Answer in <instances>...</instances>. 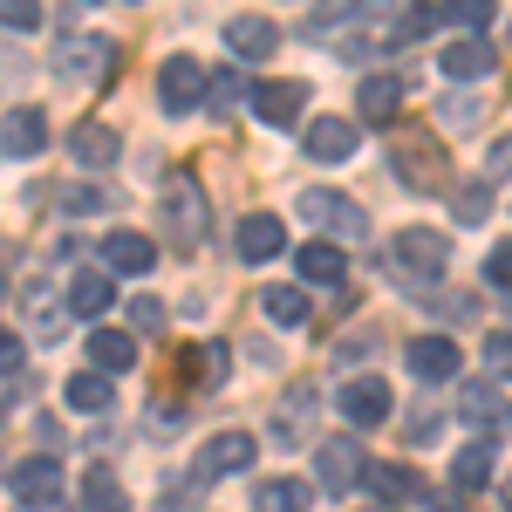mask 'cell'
<instances>
[{"label": "cell", "mask_w": 512, "mask_h": 512, "mask_svg": "<svg viewBox=\"0 0 512 512\" xmlns=\"http://www.w3.org/2000/svg\"><path fill=\"white\" fill-rule=\"evenodd\" d=\"M117 308V280L103 274V267H82L76 287H69V315H89V321H103Z\"/></svg>", "instance_id": "21"}, {"label": "cell", "mask_w": 512, "mask_h": 512, "mask_svg": "<svg viewBox=\"0 0 512 512\" xmlns=\"http://www.w3.org/2000/svg\"><path fill=\"white\" fill-rule=\"evenodd\" d=\"M233 246H239V260L267 267V260L287 253V226H280L274 212H246V219H239V233H233Z\"/></svg>", "instance_id": "10"}, {"label": "cell", "mask_w": 512, "mask_h": 512, "mask_svg": "<svg viewBox=\"0 0 512 512\" xmlns=\"http://www.w3.org/2000/svg\"><path fill=\"white\" fill-rule=\"evenodd\" d=\"M301 212H308V219H315L321 233H335V239H362L369 233V212H362V205H355L349 192H301Z\"/></svg>", "instance_id": "4"}, {"label": "cell", "mask_w": 512, "mask_h": 512, "mask_svg": "<svg viewBox=\"0 0 512 512\" xmlns=\"http://www.w3.org/2000/svg\"><path fill=\"white\" fill-rule=\"evenodd\" d=\"M41 21H48V7H41V0H0V28H14V35H35Z\"/></svg>", "instance_id": "32"}, {"label": "cell", "mask_w": 512, "mask_h": 512, "mask_svg": "<svg viewBox=\"0 0 512 512\" xmlns=\"http://www.w3.org/2000/svg\"><path fill=\"white\" fill-rule=\"evenodd\" d=\"M390 164H396V178H403L410 192H444V185H451V158L437 151L431 137H403L390 151Z\"/></svg>", "instance_id": "3"}, {"label": "cell", "mask_w": 512, "mask_h": 512, "mask_svg": "<svg viewBox=\"0 0 512 512\" xmlns=\"http://www.w3.org/2000/svg\"><path fill=\"white\" fill-rule=\"evenodd\" d=\"M342 417H349L355 431H376L390 417V383L383 376H355L349 390H342Z\"/></svg>", "instance_id": "15"}, {"label": "cell", "mask_w": 512, "mask_h": 512, "mask_svg": "<svg viewBox=\"0 0 512 512\" xmlns=\"http://www.w3.org/2000/svg\"><path fill=\"white\" fill-rule=\"evenodd\" d=\"M253 458H260L253 431H219V437H205V451H198V478H233V472H246Z\"/></svg>", "instance_id": "8"}, {"label": "cell", "mask_w": 512, "mask_h": 512, "mask_svg": "<svg viewBox=\"0 0 512 512\" xmlns=\"http://www.w3.org/2000/svg\"><path fill=\"white\" fill-rule=\"evenodd\" d=\"M62 69L69 76H89V82H110V69H117V48L103 35H76L69 48H62Z\"/></svg>", "instance_id": "20"}, {"label": "cell", "mask_w": 512, "mask_h": 512, "mask_svg": "<svg viewBox=\"0 0 512 512\" xmlns=\"http://www.w3.org/2000/svg\"><path fill=\"white\" fill-rule=\"evenodd\" d=\"M82 506H89V512H130V499H123L117 472H103V465H96V472L82 478Z\"/></svg>", "instance_id": "30"}, {"label": "cell", "mask_w": 512, "mask_h": 512, "mask_svg": "<svg viewBox=\"0 0 512 512\" xmlns=\"http://www.w3.org/2000/svg\"><path fill=\"white\" fill-rule=\"evenodd\" d=\"M362 465H369V458H362V444H355V437H328V444L315 451L321 492H335V499H342V492H355V485H362Z\"/></svg>", "instance_id": "7"}, {"label": "cell", "mask_w": 512, "mask_h": 512, "mask_svg": "<svg viewBox=\"0 0 512 512\" xmlns=\"http://www.w3.org/2000/svg\"><path fill=\"white\" fill-rule=\"evenodd\" d=\"M246 96H253V117L274 123V130L301 123V110H308V82H260V89H246Z\"/></svg>", "instance_id": "11"}, {"label": "cell", "mask_w": 512, "mask_h": 512, "mask_svg": "<svg viewBox=\"0 0 512 512\" xmlns=\"http://www.w3.org/2000/svg\"><path fill=\"white\" fill-rule=\"evenodd\" d=\"M110 403H117V383H110V376H96V369L69 376V410H89V417H96V410H110Z\"/></svg>", "instance_id": "28"}, {"label": "cell", "mask_w": 512, "mask_h": 512, "mask_svg": "<svg viewBox=\"0 0 512 512\" xmlns=\"http://www.w3.org/2000/svg\"><path fill=\"white\" fill-rule=\"evenodd\" d=\"M96 260H103V274H151V267H158V246L144 233H110Z\"/></svg>", "instance_id": "18"}, {"label": "cell", "mask_w": 512, "mask_h": 512, "mask_svg": "<svg viewBox=\"0 0 512 512\" xmlns=\"http://www.w3.org/2000/svg\"><path fill=\"white\" fill-rule=\"evenodd\" d=\"M403 362H410L417 383H451V376H458V342H451V335H417V342L403 349Z\"/></svg>", "instance_id": "14"}, {"label": "cell", "mask_w": 512, "mask_h": 512, "mask_svg": "<svg viewBox=\"0 0 512 512\" xmlns=\"http://www.w3.org/2000/svg\"><path fill=\"white\" fill-rule=\"evenodd\" d=\"M506 355H512V342H506V328H499V335L485 342V362H492L485 376H492V383H506Z\"/></svg>", "instance_id": "41"}, {"label": "cell", "mask_w": 512, "mask_h": 512, "mask_svg": "<svg viewBox=\"0 0 512 512\" xmlns=\"http://www.w3.org/2000/svg\"><path fill=\"white\" fill-rule=\"evenodd\" d=\"M485 478H492V444L478 437V444H465V451H458V465H451V485H458V492H478Z\"/></svg>", "instance_id": "29"}, {"label": "cell", "mask_w": 512, "mask_h": 512, "mask_svg": "<svg viewBox=\"0 0 512 512\" xmlns=\"http://www.w3.org/2000/svg\"><path fill=\"white\" fill-rule=\"evenodd\" d=\"M7 492L21 499V506H62V465H55V451L48 458H21L14 472H7Z\"/></svg>", "instance_id": "5"}, {"label": "cell", "mask_w": 512, "mask_h": 512, "mask_svg": "<svg viewBox=\"0 0 512 512\" xmlns=\"http://www.w3.org/2000/svg\"><path fill=\"white\" fill-rule=\"evenodd\" d=\"M89 362H96L103 376H123V369L137 362V342H130L123 328H110V321H96V328H89Z\"/></svg>", "instance_id": "22"}, {"label": "cell", "mask_w": 512, "mask_h": 512, "mask_svg": "<svg viewBox=\"0 0 512 512\" xmlns=\"http://www.w3.org/2000/svg\"><path fill=\"white\" fill-rule=\"evenodd\" d=\"M164 239L171 246H198L205 239V226H212V205H205V192H198V178L192 171H171L164 178Z\"/></svg>", "instance_id": "2"}, {"label": "cell", "mask_w": 512, "mask_h": 512, "mask_svg": "<svg viewBox=\"0 0 512 512\" xmlns=\"http://www.w3.org/2000/svg\"><path fill=\"white\" fill-rule=\"evenodd\" d=\"M492 14H499V0H451V21H465L472 35L492 28Z\"/></svg>", "instance_id": "36"}, {"label": "cell", "mask_w": 512, "mask_h": 512, "mask_svg": "<svg viewBox=\"0 0 512 512\" xmlns=\"http://www.w3.org/2000/svg\"><path fill=\"white\" fill-rule=\"evenodd\" d=\"M0 424H7V396H0Z\"/></svg>", "instance_id": "45"}, {"label": "cell", "mask_w": 512, "mask_h": 512, "mask_svg": "<svg viewBox=\"0 0 512 512\" xmlns=\"http://www.w3.org/2000/svg\"><path fill=\"white\" fill-rule=\"evenodd\" d=\"M362 478L376 485V499H383V506H403V499H417V492H424V478L410 472V465H362Z\"/></svg>", "instance_id": "26"}, {"label": "cell", "mask_w": 512, "mask_h": 512, "mask_svg": "<svg viewBox=\"0 0 512 512\" xmlns=\"http://www.w3.org/2000/svg\"><path fill=\"white\" fill-rule=\"evenodd\" d=\"M444 267H451V239L431 233V226H403L383 246V274L396 287H410V294H431L437 280H444Z\"/></svg>", "instance_id": "1"}, {"label": "cell", "mask_w": 512, "mask_h": 512, "mask_svg": "<svg viewBox=\"0 0 512 512\" xmlns=\"http://www.w3.org/2000/svg\"><path fill=\"white\" fill-rule=\"evenodd\" d=\"M198 103H212V117L239 110V103H246V82H239V69H212V76H205V96H198Z\"/></svg>", "instance_id": "31"}, {"label": "cell", "mask_w": 512, "mask_h": 512, "mask_svg": "<svg viewBox=\"0 0 512 512\" xmlns=\"http://www.w3.org/2000/svg\"><path fill=\"white\" fill-rule=\"evenodd\" d=\"M444 117H451V123H472L478 103H472V96H451V103H444Z\"/></svg>", "instance_id": "43"}, {"label": "cell", "mask_w": 512, "mask_h": 512, "mask_svg": "<svg viewBox=\"0 0 512 512\" xmlns=\"http://www.w3.org/2000/svg\"><path fill=\"white\" fill-rule=\"evenodd\" d=\"M260 315L274 321V328H301V321L315 315V308H308V287H267V294H260Z\"/></svg>", "instance_id": "27"}, {"label": "cell", "mask_w": 512, "mask_h": 512, "mask_svg": "<svg viewBox=\"0 0 512 512\" xmlns=\"http://www.w3.org/2000/svg\"><path fill=\"white\" fill-rule=\"evenodd\" d=\"M294 267H301V280H321V287H335V280L349 274V253H342L335 239H308V246L294 253Z\"/></svg>", "instance_id": "24"}, {"label": "cell", "mask_w": 512, "mask_h": 512, "mask_svg": "<svg viewBox=\"0 0 512 512\" xmlns=\"http://www.w3.org/2000/svg\"><path fill=\"white\" fill-rule=\"evenodd\" d=\"M21 362H28V349H21V335H14V328H0V376H14Z\"/></svg>", "instance_id": "40"}, {"label": "cell", "mask_w": 512, "mask_h": 512, "mask_svg": "<svg viewBox=\"0 0 512 512\" xmlns=\"http://www.w3.org/2000/svg\"><path fill=\"white\" fill-rule=\"evenodd\" d=\"M315 506V485L308 478H267L253 492V512H308Z\"/></svg>", "instance_id": "25"}, {"label": "cell", "mask_w": 512, "mask_h": 512, "mask_svg": "<svg viewBox=\"0 0 512 512\" xmlns=\"http://www.w3.org/2000/svg\"><path fill=\"white\" fill-rule=\"evenodd\" d=\"M437 69H444L451 82H478V76H492V69H499V48H492L485 35L444 41V48H437Z\"/></svg>", "instance_id": "9"}, {"label": "cell", "mask_w": 512, "mask_h": 512, "mask_svg": "<svg viewBox=\"0 0 512 512\" xmlns=\"http://www.w3.org/2000/svg\"><path fill=\"white\" fill-rule=\"evenodd\" d=\"M362 512H396V506H362Z\"/></svg>", "instance_id": "44"}, {"label": "cell", "mask_w": 512, "mask_h": 512, "mask_svg": "<svg viewBox=\"0 0 512 512\" xmlns=\"http://www.w3.org/2000/svg\"><path fill=\"white\" fill-rule=\"evenodd\" d=\"M226 48H233L239 62H267L280 48V28L267 14H233V21H226Z\"/></svg>", "instance_id": "16"}, {"label": "cell", "mask_w": 512, "mask_h": 512, "mask_svg": "<svg viewBox=\"0 0 512 512\" xmlns=\"http://www.w3.org/2000/svg\"><path fill=\"white\" fill-rule=\"evenodd\" d=\"M69 151H76V164H89V171H110L117 151H123V137L103 117H82L76 130H69Z\"/></svg>", "instance_id": "17"}, {"label": "cell", "mask_w": 512, "mask_h": 512, "mask_svg": "<svg viewBox=\"0 0 512 512\" xmlns=\"http://www.w3.org/2000/svg\"><path fill=\"white\" fill-rule=\"evenodd\" d=\"M458 417L465 424H478V431H499L506 424V383H465V396H458Z\"/></svg>", "instance_id": "19"}, {"label": "cell", "mask_w": 512, "mask_h": 512, "mask_svg": "<svg viewBox=\"0 0 512 512\" xmlns=\"http://www.w3.org/2000/svg\"><path fill=\"white\" fill-rule=\"evenodd\" d=\"M192 369H198V383H212V390H219V383H226V349H219V342H212V349H198Z\"/></svg>", "instance_id": "39"}, {"label": "cell", "mask_w": 512, "mask_h": 512, "mask_svg": "<svg viewBox=\"0 0 512 512\" xmlns=\"http://www.w3.org/2000/svg\"><path fill=\"white\" fill-rule=\"evenodd\" d=\"M0 151H7V158H35V151H48V117H41L35 103H14V110L0 117Z\"/></svg>", "instance_id": "12"}, {"label": "cell", "mask_w": 512, "mask_h": 512, "mask_svg": "<svg viewBox=\"0 0 512 512\" xmlns=\"http://www.w3.org/2000/svg\"><path fill=\"white\" fill-rule=\"evenodd\" d=\"M485 212H492V185H465V192H458V219H465V226H478Z\"/></svg>", "instance_id": "38"}, {"label": "cell", "mask_w": 512, "mask_h": 512, "mask_svg": "<svg viewBox=\"0 0 512 512\" xmlns=\"http://www.w3.org/2000/svg\"><path fill=\"white\" fill-rule=\"evenodd\" d=\"M301 151L315 164H349L355 158V123L349 117H315L301 130Z\"/></svg>", "instance_id": "13"}, {"label": "cell", "mask_w": 512, "mask_h": 512, "mask_svg": "<svg viewBox=\"0 0 512 512\" xmlns=\"http://www.w3.org/2000/svg\"><path fill=\"white\" fill-rule=\"evenodd\" d=\"M103 205H117V198H110V192H96V185H62V212H76V219L103 212Z\"/></svg>", "instance_id": "34"}, {"label": "cell", "mask_w": 512, "mask_h": 512, "mask_svg": "<svg viewBox=\"0 0 512 512\" xmlns=\"http://www.w3.org/2000/svg\"><path fill=\"white\" fill-rule=\"evenodd\" d=\"M396 110H403V82L396 76H369L355 89V117L362 123H396Z\"/></svg>", "instance_id": "23"}, {"label": "cell", "mask_w": 512, "mask_h": 512, "mask_svg": "<svg viewBox=\"0 0 512 512\" xmlns=\"http://www.w3.org/2000/svg\"><path fill=\"white\" fill-rule=\"evenodd\" d=\"M362 7H369V0H315V14H308V28H342V21H349V14H362Z\"/></svg>", "instance_id": "35"}, {"label": "cell", "mask_w": 512, "mask_h": 512, "mask_svg": "<svg viewBox=\"0 0 512 512\" xmlns=\"http://www.w3.org/2000/svg\"><path fill=\"white\" fill-rule=\"evenodd\" d=\"M28 315H35V328H41V335H48V342H55L62 328H69V315H62V308L48 301V287H28Z\"/></svg>", "instance_id": "33"}, {"label": "cell", "mask_w": 512, "mask_h": 512, "mask_svg": "<svg viewBox=\"0 0 512 512\" xmlns=\"http://www.w3.org/2000/svg\"><path fill=\"white\" fill-rule=\"evenodd\" d=\"M130 321H137V328H164V301H158V294L130 301Z\"/></svg>", "instance_id": "42"}, {"label": "cell", "mask_w": 512, "mask_h": 512, "mask_svg": "<svg viewBox=\"0 0 512 512\" xmlns=\"http://www.w3.org/2000/svg\"><path fill=\"white\" fill-rule=\"evenodd\" d=\"M198 96H205V69H198L192 55H171V62L158 69V103H164V117H192Z\"/></svg>", "instance_id": "6"}, {"label": "cell", "mask_w": 512, "mask_h": 512, "mask_svg": "<svg viewBox=\"0 0 512 512\" xmlns=\"http://www.w3.org/2000/svg\"><path fill=\"white\" fill-rule=\"evenodd\" d=\"M485 287H499V294L512 287V246H506V239H499V246L485 253Z\"/></svg>", "instance_id": "37"}]
</instances>
